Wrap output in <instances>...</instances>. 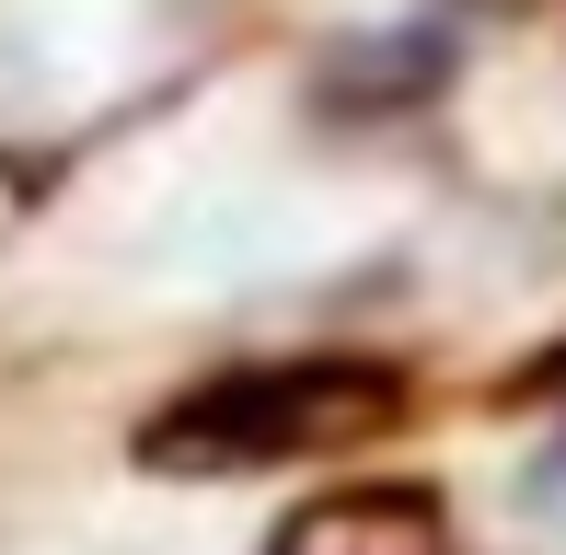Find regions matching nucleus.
I'll use <instances>...</instances> for the list:
<instances>
[{
  "label": "nucleus",
  "mask_w": 566,
  "mask_h": 555,
  "mask_svg": "<svg viewBox=\"0 0 566 555\" xmlns=\"http://www.w3.org/2000/svg\"><path fill=\"white\" fill-rule=\"evenodd\" d=\"M405 406L394 370L370 359H266V370H220V383L174 394L139 428V463L163 474H254V463H301V451H347Z\"/></svg>",
  "instance_id": "1"
},
{
  "label": "nucleus",
  "mask_w": 566,
  "mask_h": 555,
  "mask_svg": "<svg viewBox=\"0 0 566 555\" xmlns=\"http://www.w3.org/2000/svg\"><path fill=\"white\" fill-rule=\"evenodd\" d=\"M266 555H451V521L428 486H336L301 498Z\"/></svg>",
  "instance_id": "2"
}]
</instances>
